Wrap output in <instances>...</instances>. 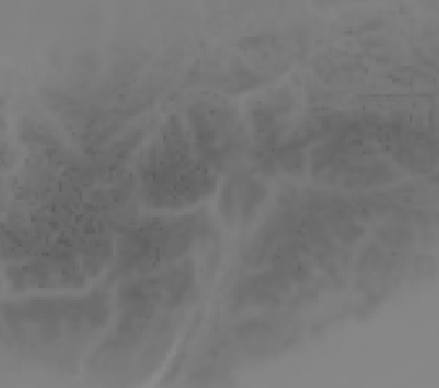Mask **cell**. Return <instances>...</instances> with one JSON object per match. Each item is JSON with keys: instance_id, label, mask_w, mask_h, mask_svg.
<instances>
[{"instance_id": "obj_1", "label": "cell", "mask_w": 439, "mask_h": 388, "mask_svg": "<svg viewBox=\"0 0 439 388\" xmlns=\"http://www.w3.org/2000/svg\"><path fill=\"white\" fill-rule=\"evenodd\" d=\"M265 197L266 189L259 181H231L223 189L222 200H219V211H222V215L231 226L237 221L241 226H247L252 222Z\"/></svg>"}, {"instance_id": "obj_2", "label": "cell", "mask_w": 439, "mask_h": 388, "mask_svg": "<svg viewBox=\"0 0 439 388\" xmlns=\"http://www.w3.org/2000/svg\"><path fill=\"white\" fill-rule=\"evenodd\" d=\"M376 237L381 243H384L385 246L389 248H401L413 241L414 235L409 228L404 227H394V226H387L381 227L376 233Z\"/></svg>"}, {"instance_id": "obj_3", "label": "cell", "mask_w": 439, "mask_h": 388, "mask_svg": "<svg viewBox=\"0 0 439 388\" xmlns=\"http://www.w3.org/2000/svg\"><path fill=\"white\" fill-rule=\"evenodd\" d=\"M237 331L240 337H256L269 334L272 331L270 325L266 322H243L237 326Z\"/></svg>"}]
</instances>
